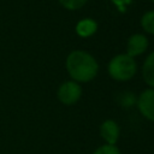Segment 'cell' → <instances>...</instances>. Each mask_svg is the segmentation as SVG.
<instances>
[{
  "instance_id": "cell-1",
  "label": "cell",
  "mask_w": 154,
  "mask_h": 154,
  "mask_svg": "<svg viewBox=\"0 0 154 154\" xmlns=\"http://www.w3.org/2000/svg\"><path fill=\"white\" fill-rule=\"evenodd\" d=\"M66 69L71 78L76 82H89L96 76L99 66L94 57L89 53L73 51L66 58Z\"/></svg>"
},
{
  "instance_id": "cell-2",
  "label": "cell",
  "mask_w": 154,
  "mask_h": 154,
  "mask_svg": "<svg viewBox=\"0 0 154 154\" xmlns=\"http://www.w3.org/2000/svg\"><path fill=\"white\" fill-rule=\"evenodd\" d=\"M108 73L113 79L128 81L136 73V63L128 54L116 55L108 64Z\"/></svg>"
},
{
  "instance_id": "cell-3",
  "label": "cell",
  "mask_w": 154,
  "mask_h": 154,
  "mask_svg": "<svg viewBox=\"0 0 154 154\" xmlns=\"http://www.w3.org/2000/svg\"><path fill=\"white\" fill-rule=\"evenodd\" d=\"M81 94H82L81 85L77 82H72V81L64 82L58 89V99L64 105H72L77 102L81 97Z\"/></svg>"
},
{
  "instance_id": "cell-4",
  "label": "cell",
  "mask_w": 154,
  "mask_h": 154,
  "mask_svg": "<svg viewBox=\"0 0 154 154\" xmlns=\"http://www.w3.org/2000/svg\"><path fill=\"white\" fill-rule=\"evenodd\" d=\"M140 112L149 120L154 122V89L144 90L137 101Z\"/></svg>"
},
{
  "instance_id": "cell-5",
  "label": "cell",
  "mask_w": 154,
  "mask_h": 154,
  "mask_svg": "<svg viewBox=\"0 0 154 154\" xmlns=\"http://www.w3.org/2000/svg\"><path fill=\"white\" fill-rule=\"evenodd\" d=\"M148 47V40L144 35L142 34H135L132 36H130L129 41H128V47H126V52L128 55H130L131 58L142 54Z\"/></svg>"
},
{
  "instance_id": "cell-6",
  "label": "cell",
  "mask_w": 154,
  "mask_h": 154,
  "mask_svg": "<svg viewBox=\"0 0 154 154\" xmlns=\"http://www.w3.org/2000/svg\"><path fill=\"white\" fill-rule=\"evenodd\" d=\"M101 137L107 142V144H114L119 137V128L113 120H105L100 126Z\"/></svg>"
},
{
  "instance_id": "cell-7",
  "label": "cell",
  "mask_w": 154,
  "mask_h": 154,
  "mask_svg": "<svg viewBox=\"0 0 154 154\" xmlns=\"http://www.w3.org/2000/svg\"><path fill=\"white\" fill-rule=\"evenodd\" d=\"M142 75H143L144 82L154 89V52L147 57V59L143 64Z\"/></svg>"
},
{
  "instance_id": "cell-8",
  "label": "cell",
  "mask_w": 154,
  "mask_h": 154,
  "mask_svg": "<svg viewBox=\"0 0 154 154\" xmlns=\"http://www.w3.org/2000/svg\"><path fill=\"white\" fill-rule=\"evenodd\" d=\"M96 30V22L93 19H82L76 26V31L82 37L91 36Z\"/></svg>"
},
{
  "instance_id": "cell-9",
  "label": "cell",
  "mask_w": 154,
  "mask_h": 154,
  "mask_svg": "<svg viewBox=\"0 0 154 154\" xmlns=\"http://www.w3.org/2000/svg\"><path fill=\"white\" fill-rule=\"evenodd\" d=\"M141 25L148 34H154V11H149L141 18Z\"/></svg>"
},
{
  "instance_id": "cell-10",
  "label": "cell",
  "mask_w": 154,
  "mask_h": 154,
  "mask_svg": "<svg viewBox=\"0 0 154 154\" xmlns=\"http://www.w3.org/2000/svg\"><path fill=\"white\" fill-rule=\"evenodd\" d=\"M59 2L67 10H78L87 2V0H59Z\"/></svg>"
},
{
  "instance_id": "cell-11",
  "label": "cell",
  "mask_w": 154,
  "mask_h": 154,
  "mask_svg": "<svg viewBox=\"0 0 154 154\" xmlns=\"http://www.w3.org/2000/svg\"><path fill=\"white\" fill-rule=\"evenodd\" d=\"M94 154H120V153L114 144H105L97 148L94 152Z\"/></svg>"
},
{
  "instance_id": "cell-12",
  "label": "cell",
  "mask_w": 154,
  "mask_h": 154,
  "mask_svg": "<svg viewBox=\"0 0 154 154\" xmlns=\"http://www.w3.org/2000/svg\"><path fill=\"white\" fill-rule=\"evenodd\" d=\"M153 1H154V0H153Z\"/></svg>"
}]
</instances>
